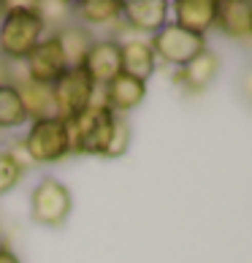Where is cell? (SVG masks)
Returning a JSON list of instances; mask_svg holds the SVG:
<instances>
[{"mask_svg": "<svg viewBox=\"0 0 252 263\" xmlns=\"http://www.w3.org/2000/svg\"><path fill=\"white\" fill-rule=\"evenodd\" d=\"M84 73L95 87H106L122 73V46L117 38H95L92 49L84 57Z\"/></svg>", "mask_w": 252, "mask_h": 263, "instance_id": "cell-7", "label": "cell"}, {"mask_svg": "<svg viewBox=\"0 0 252 263\" xmlns=\"http://www.w3.org/2000/svg\"><path fill=\"white\" fill-rule=\"evenodd\" d=\"M101 98L103 106L111 109L117 117H125L128 111L139 109L147 98V82L141 79H133L128 73H120L117 79H111L106 87H101Z\"/></svg>", "mask_w": 252, "mask_h": 263, "instance_id": "cell-11", "label": "cell"}, {"mask_svg": "<svg viewBox=\"0 0 252 263\" xmlns=\"http://www.w3.org/2000/svg\"><path fill=\"white\" fill-rule=\"evenodd\" d=\"M120 46H122V73L133 76V79H141V82L152 79L154 68H158L152 46L147 41H139V38L120 41Z\"/></svg>", "mask_w": 252, "mask_h": 263, "instance_id": "cell-15", "label": "cell"}, {"mask_svg": "<svg viewBox=\"0 0 252 263\" xmlns=\"http://www.w3.org/2000/svg\"><path fill=\"white\" fill-rule=\"evenodd\" d=\"M0 263H22V260L8 245H0Z\"/></svg>", "mask_w": 252, "mask_h": 263, "instance_id": "cell-23", "label": "cell"}, {"mask_svg": "<svg viewBox=\"0 0 252 263\" xmlns=\"http://www.w3.org/2000/svg\"><path fill=\"white\" fill-rule=\"evenodd\" d=\"M25 68H27V76L38 84H54L60 76L68 71V63H65V54L60 49L54 35H46L35 49L25 57Z\"/></svg>", "mask_w": 252, "mask_h": 263, "instance_id": "cell-8", "label": "cell"}, {"mask_svg": "<svg viewBox=\"0 0 252 263\" xmlns=\"http://www.w3.org/2000/svg\"><path fill=\"white\" fill-rule=\"evenodd\" d=\"M215 27L230 41L252 46V3L249 0H225V3H220Z\"/></svg>", "mask_w": 252, "mask_h": 263, "instance_id": "cell-12", "label": "cell"}, {"mask_svg": "<svg viewBox=\"0 0 252 263\" xmlns=\"http://www.w3.org/2000/svg\"><path fill=\"white\" fill-rule=\"evenodd\" d=\"M114 122H117V114L106 106H90L79 117L65 120L71 155H98L101 158L114 133Z\"/></svg>", "mask_w": 252, "mask_h": 263, "instance_id": "cell-2", "label": "cell"}, {"mask_svg": "<svg viewBox=\"0 0 252 263\" xmlns=\"http://www.w3.org/2000/svg\"><path fill=\"white\" fill-rule=\"evenodd\" d=\"M35 11L41 16L44 27L49 30V35H54L57 30L73 25V3L68 0H49V3H35Z\"/></svg>", "mask_w": 252, "mask_h": 263, "instance_id": "cell-19", "label": "cell"}, {"mask_svg": "<svg viewBox=\"0 0 252 263\" xmlns=\"http://www.w3.org/2000/svg\"><path fill=\"white\" fill-rule=\"evenodd\" d=\"M168 11H171V6L166 0H125L122 3V22L133 33L154 35L168 25Z\"/></svg>", "mask_w": 252, "mask_h": 263, "instance_id": "cell-10", "label": "cell"}, {"mask_svg": "<svg viewBox=\"0 0 252 263\" xmlns=\"http://www.w3.org/2000/svg\"><path fill=\"white\" fill-rule=\"evenodd\" d=\"M73 196L60 179L44 177L30 193V220L44 228H63L71 217Z\"/></svg>", "mask_w": 252, "mask_h": 263, "instance_id": "cell-4", "label": "cell"}, {"mask_svg": "<svg viewBox=\"0 0 252 263\" xmlns=\"http://www.w3.org/2000/svg\"><path fill=\"white\" fill-rule=\"evenodd\" d=\"M25 177V168L19 165V160L14 158L11 152L6 149H0V198L6 196V193H11L19 182H22Z\"/></svg>", "mask_w": 252, "mask_h": 263, "instance_id": "cell-20", "label": "cell"}, {"mask_svg": "<svg viewBox=\"0 0 252 263\" xmlns=\"http://www.w3.org/2000/svg\"><path fill=\"white\" fill-rule=\"evenodd\" d=\"M22 149L27 155V160L33 165H49V163H60L71 155V144H68V125L60 117L52 120H38L30 125L22 139Z\"/></svg>", "mask_w": 252, "mask_h": 263, "instance_id": "cell-3", "label": "cell"}, {"mask_svg": "<svg viewBox=\"0 0 252 263\" xmlns=\"http://www.w3.org/2000/svg\"><path fill=\"white\" fill-rule=\"evenodd\" d=\"M220 57L217 52H201L196 60H190L187 65H182V68H173V76H171V82L182 87L187 95H201V92H206L211 84H215L217 79V73H220Z\"/></svg>", "mask_w": 252, "mask_h": 263, "instance_id": "cell-9", "label": "cell"}, {"mask_svg": "<svg viewBox=\"0 0 252 263\" xmlns=\"http://www.w3.org/2000/svg\"><path fill=\"white\" fill-rule=\"evenodd\" d=\"M239 95H241V101L252 109V63L239 73Z\"/></svg>", "mask_w": 252, "mask_h": 263, "instance_id": "cell-22", "label": "cell"}, {"mask_svg": "<svg viewBox=\"0 0 252 263\" xmlns=\"http://www.w3.org/2000/svg\"><path fill=\"white\" fill-rule=\"evenodd\" d=\"M14 87H16L19 98H22L27 120L38 122V120H52V117H57V106H54L49 84H38L33 79H25V82H16Z\"/></svg>", "mask_w": 252, "mask_h": 263, "instance_id": "cell-14", "label": "cell"}, {"mask_svg": "<svg viewBox=\"0 0 252 263\" xmlns=\"http://www.w3.org/2000/svg\"><path fill=\"white\" fill-rule=\"evenodd\" d=\"M98 87L84 73V68H68V71L52 84V98L60 120H73L92 106V95Z\"/></svg>", "mask_w": 252, "mask_h": 263, "instance_id": "cell-6", "label": "cell"}, {"mask_svg": "<svg viewBox=\"0 0 252 263\" xmlns=\"http://www.w3.org/2000/svg\"><path fill=\"white\" fill-rule=\"evenodd\" d=\"M73 19L84 27H106L122 22V0H79L73 3Z\"/></svg>", "mask_w": 252, "mask_h": 263, "instance_id": "cell-16", "label": "cell"}, {"mask_svg": "<svg viewBox=\"0 0 252 263\" xmlns=\"http://www.w3.org/2000/svg\"><path fill=\"white\" fill-rule=\"evenodd\" d=\"M147 44L152 46L154 60L166 63V65H171V68L187 65L190 60H196L201 52L209 49V46H206V35L187 33V30H182V27L173 25V22L166 25L163 30H158Z\"/></svg>", "mask_w": 252, "mask_h": 263, "instance_id": "cell-5", "label": "cell"}, {"mask_svg": "<svg viewBox=\"0 0 252 263\" xmlns=\"http://www.w3.org/2000/svg\"><path fill=\"white\" fill-rule=\"evenodd\" d=\"M46 38V27L35 11V3H8L0 19V57L25 60Z\"/></svg>", "mask_w": 252, "mask_h": 263, "instance_id": "cell-1", "label": "cell"}, {"mask_svg": "<svg viewBox=\"0 0 252 263\" xmlns=\"http://www.w3.org/2000/svg\"><path fill=\"white\" fill-rule=\"evenodd\" d=\"M6 8H8V3H0V19H3V14H6Z\"/></svg>", "mask_w": 252, "mask_h": 263, "instance_id": "cell-25", "label": "cell"}, {"mask_svg": "<svg viewBox=\"0 0 252 263\" xmlns=\"http://www.w3.org/2000/svg\"><path fill=\"white\" fill-rule=\"evenodd\" d=\"M0 84H11V76H8V60L0 57Z\"/></svg>", "mask_w": 252, "mask_h": 263, "instance_id": "cell-24", "label": "cell"}, {"mask_svg": "<svg viewBox=\"0 0 252 263\" xmlns=\"http://www.w3.org/2000/svg\"><path fill=\"white\" fill-rule=\"evenodd\" d=\"M27 122L22 98H19L14 84H0V130L22 128Z\"/></svg>", "mask_w": 252, "mask_h": 263, "instance_id": "cell-18", "label": "cell"}, {"mask_svg": "<svg viewBox=\"0 0 252 263\" xmlns=\"http://www.w3.org/2000/svg\"><path fill=\"white\" fill-rule=\"evenodd\" d=\"M130 139H133V128H130L128 117H117L114 133H111V139H109V144H106L101 158H122V155L130 149Z\"/></svg>", "mask_w": 252, "mask_h": 263, "instance_id": "cell-21", "label": "cell"}, {"mask_svg": "<svg viewBox=\"0 0 252 263\" xmlns=\"http://www.w3.org/2000/svg\"><path fill=\"white\" fill-rule=\"evenodd\" d=\"M54 38H57V44H60V49H63V54H65L68 68H82L87 52H90L92 44H95V35H92L90 27L76 25V22L68 25V27H63V30H57Z\"/></svg>", "mask_w": 252, "mask_h": 263, "instance_id": "cell-17", "label": "cell"}, {"mask_svg": "<svg viewBox=\"0 0 252 263\" xmlns=\"http://www.w3.org/2000/svg\"><path fill=\"white\" fill-rule=\"evenodd\" d=\"M217 0H177L173 8V25H179L182 30L206 35L217 22Z\"/></svg>", "mask_w": 252, "mask_h": 263, "instance_id": "cell-13", "label": "cell"}]
</instances>
